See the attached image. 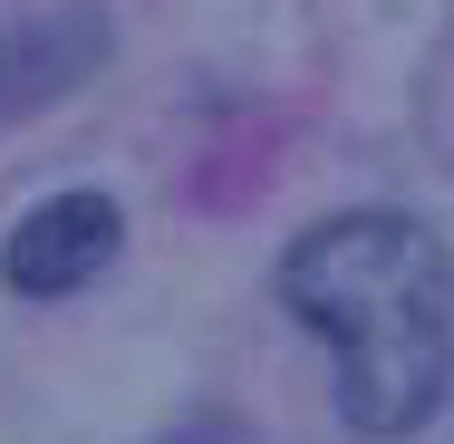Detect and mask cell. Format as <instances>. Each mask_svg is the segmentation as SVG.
<instances>
[{
	"instance_id": "6da1fadb",
	"label": "cell",
	"mask_w": 454,
	"mask_h": 444,
	"mask_svg": "<svg viewBox=\"0 0 454 444\" xmlns=\"http://www.w3.org/2000/svg\"><path fill=\"white\" fill-rule=\"evenodd\" d=\"M280 300L339 348V416L367 444L416 435L454 367V270L416 213H329L290 242Z\"/></svg>"
},
{
	"instance_id": "7a4b0ae2",
	"label": "cell",
	"mask_w": 454,
	"mask_h": 444,
	"mask_svg": "<svg viewBox=\"0 0 454 444\" xmlns=\"http://www.w3.org/2000/svg\"><path fill=\"white\" fill-rule=\"evenodd\" d=\"M116 203L106 193H59V203H39V213H20V232H10V252H0V280L20 290V300H68V290H88L97 270L116 261Z\"/></svg>"
},
{
	"instance_id": "3957f363",
	"label": "cell",
	"mask_w": 454,
	"mask_h": 444,
	"mask_svg": "<svg viewBox=\"0 0 454 444\" xmlns=\"http://www.w3.org/2000/svg\"><path fill=\"white\" fill-rule=\"evenodd\" d=\"M106 58V19L97 10H49V19H20L0 39V116H29L49 97H68Z\"/></svg>"
}]
</instances>
